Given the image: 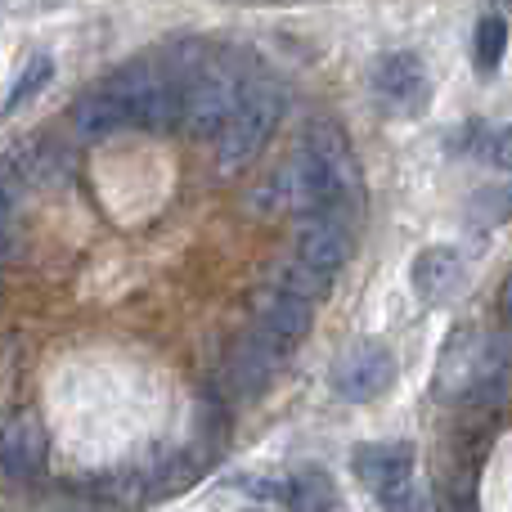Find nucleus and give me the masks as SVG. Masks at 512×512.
<instances>
[{
  "label": "nucleus",
  "instance_id": "obj_16",
  "mask_svg": "<svg viewBox=\"0 0 512 512\" xmlns=\"http://www.w3.org/2000/svg\"><path fill=\"white\" fill-rule=\"evenodd\" d=\"M504 45H508V23L499 14H486L472 32V59H477V72H495L499 59H504Z\"/></svg>",
  "mask_w": 512,
  "mask_h": 512
},
{
  "label": "nucleus",
  "instance_id": "obj_17",
  "mask_svg": "<svg viewBox=\"0 0 512 512\" xmlns=\"http://www.w3.org/2000/svg\"><path fill=\"white\" fill-rule=\"evenodd\" d=\"M468 149H472V158L486 162V167H499V171L508 167V131H499V126H477Z\"/></svg>",
  "mask_w": 512,
  "mask_h": 512
},
{
  "label": "nucleus",
  "instance_id": "obj_7",
  "mask_svg": "<svg viewBox=\"0 0 512 512\" xmlns=\"http://www.w3.org/2000/svg\"><path fill=\"white\" fill-rule=\"evenodd\" d=\"M486 355H490V337L472 324H459L450 333V342H445L441 364H436L432 396L436 400H468L481 369H486Z\"/></svg>",
  "mask_w": 512,
  "mask_h": 512
},
{
  "label": "nucleus",
  "instance_id": "obj_1",
  "mask_svg": "<svg viewBox=\"0 0 512 512\" xmlns=\"http://www.w3.org/2000/svg\"><path fill=\"white\" fill-rule=\"evenodd\" d=\"M310 324H315V306L274 292V297L261 306V315L252 319V328L243 333V342L234 346V360H230L234 387H239L243 396L261 391L265 382L279 373V364L306 342Z\"/></svg>",
  "mask_w": 512,
  "mask_h": 512
},
{
  "label": "nucleus",
  "instance_id": "obj_8",
  "mask_svg": "<svg viewBox=\"0 0 512 512\" xmlns=\"http://www.w3.org/2000/svg\"><path fill=\"white\" fill-rule=\"evenodd\" d=\"M351 472L373 499L414 486V445L409 441H364L351 454Z\"/></svg>",
  "mask_w": 512,
  "mask_h": 512
},
{
  "label": "nucleus",
  "instance_id": "obj_15",
  "mask_svg": "<svg viewBox=\"0 0 512 512\" xmlns=\"http://www.w3.org/2000/svg\"><path fill=\"white\" fill-rule=\"evenodd\" d=\"M18 189H23V176H18L14 162H0V261L14 252V234H18Z\"/></svg>",
  "mask_w": 512,
  "mask_h": 512
},
{
  "label": "nucleus",
  "instance_id": "obj_10",
  "mask_svg": "<svg viewBox=\"0 0 512 512\" xmlns=\"http://www.w3.org/2000/svg\"><path fill=\"white\" fill-rule=\"evenodd\" d=\"M45 463H50V436H45L41 418H9L0 427V481L5 486H27L45 472Z\"/></svg>",
  "mask_w": 512,
  "mask_h": 512
},
{
  "label": "nucleus",
  "instance_id": "obj_4",
  "mask_svg": "<svg viewBox=\"0 0 512 512\" xmlns=\"http://www.w3.org/2000/svg\"><path fill=\"white\" fill-rule=\"evenodd\" d=\"M135 81H140V63L113 72L108 81H99L95 90L77 99L68 108V122L81 140H108L122 126H131V99H135Z\"/></svg>",
  "mask_w": 512,
  "mask_h": 512
},
{
  "label": "nucleus",
  "instance_id": "obj_3",
  "mask_svg": "<svg viewBox=\"0 0 512 512\" xmlns=\"http://www.w3.org/2000/svg\"><path fill=\"white\" fill-rule=\"evenodd\" d=\"M243 72L230 59H194V77L180 81V126L189 135L216 140L225 117L234 113L243 95Z\"/></svg>",
  "mask_w": 512,
  "mask_h": 512
},
{
  "label": "nucleus",
  "instance_id": "obj_9",
  "mask_svg": "<svg viewBox=\"0 0 512 512\" xmlns=\"http://www.w3.org/2000/svg\"><path fill=\"white\" fill-rule=\"evenodd\" d=\"M292 256H301L306 265H315V270L337 279V270L355 256V216H346V212L306 216L297 230V252Z\"/></svg>",
  "mask_w": 512,
  "mask_h": 512
},
{
  "label": "nucleus",
  "instance_id": "obj_13",
  "mask_svg": "<svg viewBox=\"0 0 512 512\" xmlns=\"http://www.w3.org/2000/svg\"><path fill=\"white\" fill-rule=\"evenodd\" d=\"M50 81H54V54H45V50L27 54V63L18 68L14 86H9V95H5V104H0V122H5V117H14L18 108L32 104V99L41 95Z\"/></svg>",
  "mask_w": 512,
  "mask_h": 512
},
{
  "label": "nucleus",
  "instance_id": "obj_12",
  "mask_svg": "<svg viewBox=\"0 0 512 512\" xmlns=\"http://www.w3.org/2000/svg\"><path fill=\"white\" fill-rule=\"evenodd\" d=\"M283 504L288 512H337V486L324 468H301L283 481Z\"/></svg>",
  "mask_w": 512,
  "mask_h": 512
},
{
  "label": "nucleus",
  "instance_id": "obj_2",
  "mask_svg": "<svg viewBox=\"0 0 512 512\" xmlns=\"http://www.w3.org/2000/svg\"><path fill=\"white\" fill-rule=\"evenodd\" d=\"M283 108H288V95H283L279 81H270V77L243 81L239 104H234V113L225 117V126L216 131V167L221 171L248 167L256 153L265 149V140L274 135Z\"/></svg>",
  "mask_w": 512,
  "mask_h": 512
},
{
  "label": "nucleus",
  "instance_id": "obj_14",
  "mask_svg": "<svg viewBox=\"0 0 512 512\" xmlns=\"http://www.w3.org/2000/svg\"><path fill=\"white\" fill-rule=\"evenodd\" d=\"M274 292H283V297H297V301H306V306H315V301H324L328 292H333V274L306 265L301 256H288V261L279 265Z\"/></svg>",
  "mask_w": 512,
  "mask_h": 512
},
{
  "label": "nucleus",
  "instance_id": "obj_11",
  "mask_svg": "<svg viewBox=\"0 0 512 512\" xmlns=\"http://www.w3.org/2000/svg\"><path fill=\"white\" fill-rule=\"evenodd\" d=\"M409 283L414 292L427 301V306H450L463 288H468V261H463L459 248H427L414 256V270H409Z\"/></svg>",
  "mask_w": 512,
  "mask_h": 512
},
{
  "label": "nucleus",
  "instance_id": "obj_6",
  "mask_svg": "<svg viewBox=\"0 0 512 512\" xmlns=\"http://www.w3.org/2000/svg\"><path fill=\"white\" fill-rule=\"evenodd\" d=\"M373 95L387 113L418 117L432 104V77H427L423 59L414 50H391L373 63Z\"/></svg>",
  "mask_w": 512,
  "mask_h": 512
},
{
  "label": "nucleus",
  "instance_id": "obj_5",
  "mask_svg": "<svg viewBox=\"0 0 512 512\" xmlns=\"http://www.w3.org/2000/svg\"><path fill=\"white\" fill-rule=\"evenodd\" d=\"M328 387H333L337 400L346 405H369V400H382L391 387H396V355L382 342H360L346 355H337L333 373H328Z\"/></svg>",
  "mask_w": 512,
  "mask_h": 512
}]
</instances>
